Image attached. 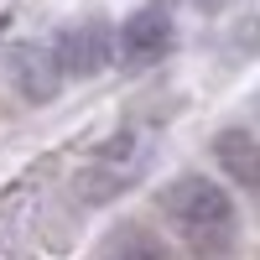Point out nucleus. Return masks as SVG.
Instances as JSON below:
<instances>
[{
  "label": "nucleus",
  "mask_w": 260,
  "mask_h": 260,
  "mask_svg": "<svg viewBox=\"0 0 260 260\" xmlns=\"http://www.w3.org/2000/svg\"><path fill=\"white\" fill-rule=\"evenodd\" d=\"M161 213L192 260H229L240 245V208H234L229 187H219L203 172H182L177 182H167Z\"/></svg>",
  "instance_id": "nucleus-1"
},
{
  "label": "nucleus",
  "mask_w": 260,
  "mask_h": 260,
  "mask_svg": "<svg viewBox=\"0 0 260 260\" xmlns=\"http://www.w3.org/2000/svg\"><path fill=\"white\" fill-rule=\"evenodd\" d=\"M146 161H151V141L141 136V130H120V136H110L89 156V167L78 172L83 203H110V198H120V192L146 172Z\"/></svg>",
  "instance_id": "nucleus-2"
},
{
  "label": "nucleus",
  "mask_w": 260,
  "mask_h": 260,
  "mask_svg": "<svg viewBox=\"0 0 260 260\" xmlns=\"http://www.w3.org/2000/svg\"><path fill=\"white\" fill-rule=\"evenodd\" d=\"M6 78L26 104H52L62 89V57L52 42H16L6 52Z\"/></svg>",
  "instance_id": "nucleus-3"
},
{
  "label": "nucleus",
  "mask_w": 260,
  "mask_h": 260,
  "mask_svg": "<svg viewBox=\"0 0 260 260\" xmlns=\"http://www.w3.org/2000/svg\"><path fill=\"white\" fill-rule=\"evenodd\" d=\"M52 47L62 57V73H73V78H94L120 57V42L110 31V21H99V16H83L73 26H62Z\"/></svg>",
  "instance_id": "nucleus-4"
},
{
  "label": "nucleus",
  "mask_w": 260,
  "mask_h": 260,
  "mask_svg": "<svg viewBox=\"0 0 260 260\" xmlns=\"http://www.w3.org/2000/svg\"><path fill=\"white\" fill-rule=\"evenodd\" d=\"M172 42H177L172 16L156 11V6H146V11H136L120 26V62L125 68H156V62L172 52Z\"/></svg>",
  "instance_id": "nucleus-5"
},
{
  "label": "nucleus",
  "mask_w": 260,
  "mask_h": 260,
  "mask_svg": "<svg viewBox=\"0 0 260 260\" xmlns=\"http://www.w3.org/2000/svg\"><path fill=\"white\" fill-rule=\"evenodd\" d=\"M213 161H219V172L229 182L260 192V141L250 136V130H240V125L219 130V136H213Z\"/></svg>",
  "instance_id": "nucleus-6"
},
{
  "label": "nucleus",
  "mask_w": 260,
  "mask_h": 260,
  "mask_svg": "<svg viewBox=\"0 0 260 260\" xmlns=\"http://www.w3.org/2000/svg\"><path fill=\"white\" fill-rule=\"evenodd\" d=\"M99 260H177L167 250V240L161 234H151V229H120L110 245H104V255Z\"/></svg>",
  "instance_id": "nucleus-7"
},
{
  "label": "nucleus",
  "mask_w": 260,
  "mask_h": 260,
  "mask_svg": "<svg viewBox=\"0 0 260 260\" xmlns=\"http://www.w3.org/2000/svg\"><path fill=\"white\" fill-rule=\"evenodd\" d=\"M198 6H203V11H219V6H224V0H198Z\"/></svg>",
  "instance_id": "nucleus-8"
}]
</instances>
